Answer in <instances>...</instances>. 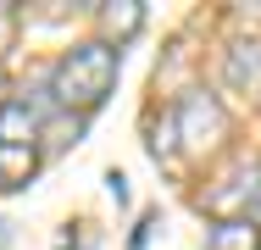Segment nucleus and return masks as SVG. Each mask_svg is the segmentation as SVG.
<instances>
[{
    "mask_svg": "<svg viewBox=\"0 0 261 250\" xmlns=\"http://www.w3.org/2000/svg\"><path fill=\"white\" fill-rule=\"evenodd\" d=\"M6 239H11V228H6V222H0V250H6Z\"/></svg>",
    "mask_w": 261,
    "mask_h": 250,
    "instance_id": "8",
    "label": "nucleus"
},
{
    "mask_svg": "<svg viewBox=\"0 0 261 250\" xmlns=\"http://www.w3.org/2000/svg\"><path fill=\"white\" fill-rule=\"evenodd\" d=\"M100 22H106V34L122 45V39H134L139 34V22H145V6L139 0H117V6H100ZM106 39V45H111Z\"/></svg>",
    "mask_w": 261,
    "mask_h": 250,
    "instance_id": "6",
    "label": "nucleus"
},
{
    "mask_svg": "<svg viewBox=\"0 0 261 250\" xmlns=\"http://www.w3.org/2000/svg\"><path fill=\"white\" fill-rule=\"evenodd\" d=\"M172 139L189 150V156H211V150L228 139V111L211 89H184L178 106H172Z\"/></svg>",
    "mask_w": 261,
    "mask_h": 250,
    "instance_id": "3",
    "label": "nucleus"
},
{
    "mask_svg": "<svg viewBox=\"0 0 261 250\" xmlns=\"http://www.w3.org/2000/svg\"><path fill=\"white\" fill-rule=\"evenodd\" d=\"M39 172V111L28 100L0 106V189H22Z\"/></svg>",
    "mask_w": 261,
    "mask_h": 250,
    "instance_id": "2",
    "label": "nucleus"
},
{
    "mask_svg": "<svg viewBox=\"0 0 261 250\" xmlns=\"http://www.w3.org/2000/svg\"><path fill=\"white\" fill-rule=\"evenodd\" d=\"M206 250H261V222L256 217H222L206 234Z\"/></svg>",
    "mask_w": 261,
    "mask_h": 250,
    "instance_id": "5",
    "label": "nucleus"
},
{
    "mask_svg": "<svg viewBox=\"0 0 261 250\" xmlns=\"http://www.w3.org/2000/svg\"><path fill=\"white\" fill-rule=\"evenodd\" d=\"M117 67H122V50L106 45V39H84L72 45L50 72V95L67 111H95L111 89H117Z\"/></svg>",
    "mask_w": 261,
    "mask_h": 250,
    "instance_id": "1",
    "label": "nucleus"
},
{
    "mask_svg": "<svg viewBox=\"0 0 261 250\" xmlns=\"http://www.w3.org/2000/svg\"><path fill=\"white\" fill-rule=\"evenodd\" d=\"M228 84L261 95V39H239V45H228Z\"/></svg>",
    "mask_w": 261,
    "mask_h": 250,
    "instance_id": "4",
    "label": "nucleus"
},
{
    "mask_svg": "<svg viewBox=\"0 0 261 250\" xmlns=\"http://www.w3.org/2000/svg\"><path fill=\"white\" fill-rule=\"evenodd\" d=\"M17 22H22V17H17V6H6V0H0V56H6L11 39H17Z\"/></svg>",
    "mask_w": 261,
    "mask_h": 250,
    "instance_id": "7",
    "label": "nucleus"
}]
</instances>
